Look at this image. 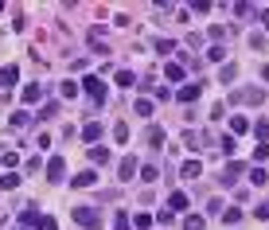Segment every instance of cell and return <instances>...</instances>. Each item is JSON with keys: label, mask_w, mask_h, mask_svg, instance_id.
I'll use <instances>...</instances> for the list:
<instances>
[{"label": "cell", "mask_w": 269, "mask_h": 230, "mask_svg": "<svg viewBox=\"0 0 269 230\" xmlns=\"http://www.w3.org/2000/svg\"><path fill=\"white\" fill-rule=\"evenodd\" d=\"M230 101H234V105H261V101H265V90H261V86L234 90V94H230Z\"/></svg>", "instance_id": "cell-1"}, {"label": "cell", "mask_w": 269, "mask_h": 230, "mask_svg": "<svg viewBox=\"0 0 269 230\" xmlns=\"http://www.w3.org/2000/svg\"><path fill=\"white\" fill-rule=\"evenodd\" d=\"M75 222L78 226H90V230H102V215L94 207H75Z\"/></svg>", "instance_id": "cell-2"}, {"label": "cell", "mask_w": 269, "mask_h": 230, "mask_svg": "<svg viewBox=\"0 0 269 230\" xmlns=\"http://www.w3.org/2000/svg\"><path fill=\"white\" fill-rule=\"evenodd\" d=\"M82 86H86V94H90V101H94V105H102V101H105V82H102V78H94V74H90Z\"/></svg>", "instance_id": "cell-3"}, {"label": "cell", "mask_w": 269, "mask_h": 230, "mask_svg": "<svg viewBox=\"0 0 269 230\" xmlns=\"http://www.w3.org/2000/svg\"><path fill=\"white\" fill-rule=\"evenodd\" d=\"M238 176H246V164H242V160H230V164L223 168V176H219V180L230 187V184H238Z\"/></svg>", "instance_id": "cell-4"}, {"label": "cell", "mask_w": 269, "mask_h": 230, "mask_svg": "<svg viewBox=\"0 0 269 230\" xmlns=\"http://www.w3.org/2000/svg\"><path fill=\"white\" fill-rule=\"evenodd\" d=\"M39 218H43V215H39V207H35V203H28V207H24V211H20V222H24V226H39Z\"/></svg>", "instance_id": "cell-5"}, {"label": "cell", "mask_w": 269, "mask_h": 230, "mask_svg": "<svg viewBox=\"0 0 269 230\" xmlns=\"http://www.w3.org/2000/svg\"><path fill=\"white\" fill-rule=\"evenodd\" d=\"M187 195H183V191H172V195H168V211H172V215H176V211H187Z\"/></svg>", "instance_id": "cell-6"}, {"label": "cell", "mask_w": 269, "mask_h": 230, "mask_svg": "<svg viewBox=\"0 0 269 230\" xmlns=\"http://www.w3.org/2000/svg\"><path fill=\"white\" fill-rule=\"evenodd\" d=\"M71 184H75V187H94V184H98V172H94V168H86V172H78Z\"/></svg>", "instance_id": "cell-7"}, {"label": "cell", "mask_w": 269, "mask_h": 230, "mask_svg": "<svg viewBox=\"0 0 269 230\" xmlns=\"http://www.w3.org/2000/svg\"><path fill=\"white\" fill-rule=\"evenodd\" d=\"M47 176H51L55 184H59L62 176H66V164H62V156H55V160H51V164H47Z\"/></svg>", "instance_id": "cell-8"}, {"label": "cell", "mask_w": 269, "mask_h": 230, "mask_svg": "<svg viewBox=\"0 0 269 230\" xmlns=\"http://www.w3.org/2000/svg\"><path fill=\"white\" fill-rule=\"evenodd\" d=\"M20 82V67H4L0 71V86H16Z\"/></svg>", "instance_id": "cell-9"}, {"label": "cell", "mask_w": 269, "mask_h": 230, "mask_svg": "<svg viewBox=\"0 0 269 230\" xmlns=\"http://www.w3.org/2000/svg\"><path fill=\"white\" fill-rule=\"evenodd\" d=\"M39 117H31L28 109H20V113H12V129H24V125H35Z\"/></svg>", "instance_id": "cell-10"}, {"label": "cell", "mask_w": 269, "mask_h": 230, "mask_svg": "<svg viewBox=\"0 0 269 230\" xmlns=\"http://www.w3.org/2000/svg\"><path fill=\"white\" fill-rule=\"evenodd\" d=\"M20 98H24V105H35V101L43 98V86H24V94H20Z\"/></svg>", "instance_id": "cell-11"}, {"label": "cell", "mask_w": 269, "mask_h": 230, "mask_svg": "<svg viewBox=\"0 0 269 230\" xmlns=\"http://www.w3.org/2000/svg\"><path fill=\"white\" fill-rule=\"evenodd\" d=\"M199 172H203V164H199V160H187V164L179 168V176H183V180H195Z\"/></svg>", "instance_id": "cell-12"}, {"label": "cell", "mask_w": 269, "mask_h": 230, "mask_svg": "<svg viewBox=\"0 0 269 230\" xmlns=\"http://www.w3.org/2000/svg\"><path fill=\"white\" fill-rule=\"evenodd\" d=\"M145 141H149L152 148H160V144H164V129H160V125H152V129L145 133Z\"/></svg>", "instance_id": "cell-13"}, {"label": "cell", "mask_w": 269, "mask_h": 230, "mask_svg": "<svg viewBox=\"0 0 269 230\" xmlns=\"http://www.w3.org/2000/svg\"><path fill=\"white\" fill-rule=\"evenodd\" d=\"M133 172H137V160H133V156H125V160L117 164V176H121V180H129Z\"/></svg>", "instance_id": "cell-14"}, {"label": "cell", "mask_w": 269, "mask_h": 230, "mask_svg": "<svg viewBox=\"0 0 269 230\" xmlns=\"http://www.w3.org/2000/svg\"><path fill=\"white\" fill-rule=\"evenodd\" d=\"M199 90H203V82H195V86H183L176 98H179V101H195V98H199Z\"/></svg>", "instance_id": "cell-15"}, {"label": "cell", "mask_w": 269, "mask_h": 230, "mask_svg": "<svg viewBox=\"0 0 269 230\" xmlns=\"http://www.w3.org/2000/svg\"><path fill=\"white\" fill-rule=\"evenodd\" d=\"M234 78H238V63H226L219 71V82H234Z\"/></svg>", "instance_id": "cell-16"}, {"label": "cell", "mask_w": 269, "mask_h": 230, "mask_svg": "<svg viewBox=\"0 0 269 230\" xmlns=\"http://www.w3.org/2000/svg\"><path fill=\"white\" fill-rule=\"evenodd\" d=\"M168 82H183V63H168Z\"/></svg>", "instance_id": "cell-17"}, {"label": "cell", "mask_w": 269, "mask_h": 230, "mask_svg": "<svg viewBox=\"0 0 269 230\" xmlns=\"http://www.w3.org/2000/svg\"><path fill=\"white\" fill-rule=\"evenodd\" d=\"M0 187H4V191H16V187H20V176H16V172H4V176H0Z\"/></svg>", "instance_id": "cell-18"}, {"label": "cell", "mask_w": 269, "mask_h": 230, "mask_svg": "<svg viewBox=\"0 0 269 230\" xmlns=\"http://www.w3.org/2000/svg\"><path fill=\"white\" fill-rule=\"evenodd\" d=\"M207 222H203V215H187L183 218V230H203Z\"/></svg>", "instance_id": "cell-19"}, {"label": "cell", "mask_w": 269, "mask_h": 230, "mask_svg": "<svg viewBox=\"0 0 269 230\" xmlns=\"http://www.w3.org/2000/svg\"><path fill=\"white\" fill-rule=\"evenodd\" d=\"M133 230H152V215H145V211H141V215L133 218Z\"/></svg>", "instance_id": "cell-20"}, {"label": "cell", "mask_w": 269, "mask_h": 230, "mask_svg": "<svg viewBox=\"0 0 269 230\" xmlns=\"http://www.w3.org/2000/svg\"><path fill=\"white\" fill-rule=\"evenodd\" d=\"M82 137H86V141H98V137H102V125H98V121H90L86 129H82Z\"/></svg>", "instance_id": "cell-21"}, {"label": "cell", "mask_w": 269, "mask_h": 230, "mask_svg": "<svg viewBox=\"0 0 269 230\" xmlns=\"http://www.w3.org/2000/svg\"><path fill=\"white\" fill-rule=\"evenodd\" d=\"M238 218H242V211H238V207H226V211H223V222H226V226H234Z\"/></svg>", "instance_id": "cell-22"}, {"label": "cell", "mask_w": 269, "mask_h": 230, "mask_svg": "<svg viewBox=\"0 0 269 230\" xmlns=\"http://www.w3.org/2000/svg\"><path fill=\"white\" fill-rule=\"evenodd\" d=\"M265 160H269V144L261 141V144L254 148V164H265Z\"/></svg>", "instance_id": "cell-23"}, {"label": "cell", "mask_w": 269, "mask_h": 230, "mask_svg": "<svg viewBox=\"0 0 269 230\" xmlns=\"http://www.w3.org/2000/svg\"><path fill=\"white\" fill-rule=\"evenodd\" d=\"M113 230H133V222H129V215H125V211H117V218H113Z\"/></svg>", "instance_id": "cell-24"}, {"label": "cell", "mask_w": 269, "mask_h": 230, "mask_svg": "<svg viewBox=\"0 0 269 230\" xmlns=\"http://www.w3.org/2000/svg\"><path fill=\"white\" fill-rule=\"evenodd\" d=\"M59 113V101H47L43 109H39V121H47V117H55Z\"/></svg>", "instance_id": "cell-25"}, {"label": "cell", "mask_w": 269, "mask_h": 230, "mask_svg": "<svg viewBox=\"0 0 269 230\" xmlns=\"http://www.w3.org/2000/svg\"><path fill=\"white\" fill-rule=\"evenodd\" d=\"M246 129H250L246 117H234V121H230V137H234V133H246Z\"/></svg>", "instance_id": "cell-26"}, {"label": "cell", "mask_w": 269, "mask_h": 230, "mask_svg": "<svg viewBox=\"0 0 269 230\" xmlns=\"http://www.w3.org/2000/svg\"><path fill=\"white\" fill-rule=\"evenodd\" d=\"M219 152H223V156H234V137H223V141H219Z\"/></svg>", "instance_id": "cell-27"}, {"label": "cell", "mask_w": 269, "mask_h": 230, "mask_svg": "<svg viewBox=\"0 0 269 230\" xmlns=\"http://www.w3.org/2000/svg\"><path fill=\"white\" fill-rule=\"evenodd\" d=\"M183 144H187V148H199V144H203V137H199V133H191V129H187V133H183Z\"/></svg>", "instance_id": "cell-28"}, {"label": "cell", "mask_w": 269, "mask_h": 230, "mask_svg": "<svg viewBox=\"0 0 269 230\" xmlns=\"http://www.w3.org/2000/svg\"><path fill=\"white\" fill-rule=\"evenodd\" d=\"M141 176H145L149 184H156V180H160V172H156V164H145V168H141Z\"/></svg>", "instance_id": "cell-29"}, {"label": "cell", "mask_w": 269, "mask_h": 230, "mask_svg": "<svg viewBox=\"0 0 269 230\" xmlns=\"http://www.w3.org/2000/svg\"><path fill=\"white\" fill-rule=\"evenodd\" d=\"M59 94H62V98H75V94H78V82H59Z\"/></svg>", "instance_id": "cell-30"}, {"label": "cell", "mask_w": 269, "mask_h": 230, "mask_svg": "<svg viewBox=\"0 0 269 230\" xmlns=\"http://www.w3.org/2000/svg\"><path fill=\"white\" fill-rule=\"evenodd\" d=\"M250 184H257V187H265V184H269V176L261 172V168H254V172H250Z\"/></svg>", "instance_id": "cell-31"}, {"label": "cell", "mask_w": 269, "mask_h": 230, "mask_svg": "<svg viewBox=\"0 0 269 230\" xmlns=\"http://www.w3.org/2000/svg\"><path fill=\"white\" fill-rule=\"evenodd\" d=\"M137 113H141V117H152V101L141 98V101H137Z\"/></svg>", "instance_id": "cell-32"}, {"label": "cell", "mask_w": 269, "mask_h": 230, "mask_svg": "<svg viewBox=\"0 0 269 230\" xmlns=\"http://www.w3.org/2000/svg\"><path fill=\"white\" fill-rule=\"evenodd\" d=\"M90 160H94V164H105V160H109V152H105V148H90Z\"/></svg>", "instance_id": "cell-33"}, {"label": "cell", "mask_w": 269, "mask_h": 230, "mask_svg": "<svg viewBox=\"0 0 269 230\" xmlns=\"http://www.w3.org/2000/svg\"><path fill=\"white\" fill-rule=\"evenodd\" d=\"M0 164H4V168H8V172H12L16 164H20V156H16V152H4V156H0Z\"/></svg>", "instance_id": "cell-34"}, {"label": "cell", "mask_w": 269, "mask_h": 230, "mask_svg": "<svg viewBox=\"0 0 269 230\" xmlns=\"http://www.w3.org/2000/svg\"><path fill=\"white\" fill-rule=\"evenodd\" d=\"M152 47H156L160 55H168V51H176V43H172V39H156V43H152Z\"/></svg>", "instance_id": "cell-35"}, {"label": "cell", "mask_w": 269, "mask_h": 230, "mask_svg": "<svg viewBox=\"0 0 269 230\" xmlns=\"http://www.w3.org/2000/svg\"><path fill=\"white\" fill-rule=\"evenodd\" d=\"M35 230H59V222H55V218H51V215H43V218H39V226H35Z\"/></svg>", "instance_id": "cell-36"}, {"label": "cell", "mask_w": 269, "mask_h": 230, "mask_svg": "<svg viewBox=\"0 0 269 230\" xmlns=\"http://www.w3.org/2000/svg\"><path fill=\"white\" fill-rule=\"evenodd\" d=\"M117 86H133V71H117Z\"/></svg>", "instance_id": "cell-37"}, {"label": "cell", "mask_w": 269, "mask_h": 230, "mask_svg": "<svg viewBox=\"0 0 269 230\" xmlns=\"http://www.w3.org/2000/svg\"><path fill=\"white\" fill-rule=\"evenodd\" d=\"M246 43L254 47V51H265V39H261V35H250V39H246Z\"/></svg>", "instance_id": "cell-38"}, {"label": "cell", "mask_w": 269, "mask_h": 230, "mask_svg": "<svg viewBox=\"0 0 269 230\" xmlns=\"http://www.w3.org/2000/svg\"><path fill=\"white\" fill-rule=\"evenodd\" d=\"M226 55V51H223V47H219V43H215V47H211V51H207V59H211V63H219V59H223Z\"/></svg>", "instance_id": "cell-39"}, {"label": "cell", "mask_w": 269, "mask_h": 230, "mask_svg": "<svg viewBox=\"0 0 269 230\" xmlns=\"http://www.w3.org/2000/svg\"><path fill=\"white\" fill-rule=\"evenodd\" d=\"M113 137H117V141L125 144V141H129V129H125V125H121V121H117V129H113Z\"/></svg>", "instance_id": "cell-40"}, {"label": "cell", "mask_w": 269, "mask_h": 230, "mask_svg": "<svg viewBox=\"0 0 269 230\" xmlns=\"http://www.w3.org/2000/svg\"><path fill=\"white\" fill-rule=\"evenodd\" d=\"M254 215H257V218H269V199H265V203H261V207H257Z\"/></svg>", "instance_id": "cell-41"}, {"label": "cell", "mask_w": 269, "mask_h": 230, "mask_svg": "<svg viewBox=\"0 0 269 230\" xmlns=\"http://www.w3.org/2000/svg\"><path fill=\"white\" fill-rule=\"evenodd\" d=\"M261 24H265V31H269V12H261Z\"/></svg>", "instance_id": "cell-42"}]
</instances>
